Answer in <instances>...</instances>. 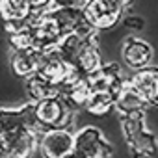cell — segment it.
<instances>
[{"mask_svg":"<svg viewBox=\"0 0 158 158\" xmlns=\"http://www.w3.org/2000/svg\"><path fill=\"white\" fill-rule=\"evenodd\" d=\"M123 134L130 152L136 158H152L158 152V139L145 127V112L121 117Z\"/></svg>","mask_w":158,"mask_h":158,"instance_id":"cell-1","label":"cell"},{"mask_svg":"<svg viewBox=\"0 0 158 158\" xmlns=\"http://www.w3.org/2000/svg\"><path fill=\"white\" fill-rule=\"evenodd\" d=\"M28 28H30L32 39H34V47L39 50H45V52L56 48L58 43L61 41V37L65 35L54 10H45V11L37 13Z\"/></svg>","mask_w":158,"mask_h":158,"instance_id":"cell-2","label":"cell"},{"mask_svg":"<svg viewBox=\"0 0 158 158\" xmlns=\"http://www.w3.org/2000/svg\"><path fill=\"white\" fill-rule=\"evenodd\" d=\"M74 108L61 97H50L35 102V117L45 130L48 128H67L73 123Z\"/></svg>","mask_w":158,"mask_h":158,"instance_id":"cell-3","label":"cell"},{"mask_svg":"<svg viewBox=\"0 0 158 158\" xmlns=\"http://www.w3.org/2000/svg\"><path fill=\"white\" fill-rule=\"evenodd\" d=\"M130 2L132 0H88L84 13L97 30H108L121 21Z\"/></svg>","mask_w":158,"mask_h":158,"instance_id":"cell-4","label":"cell"},{"mask_svg":"<svg viewBox=\"0 0 158 158\" xmlns=\"http://www.w3.org/2000/svg\"><path fill=\"white\" fill-rule=\"evenodd\" d=\"M21 130L43 132L35 117V102H26L21 108H0V138Z\"/></svg>","mask_w":158,"mask_h":158,"instance_id":"cell-5","label":"cell"},{"mask_svg":"<svg viewBox=\"0 0 158 158\" xmlns=\"http://www.w3.org/2000/svg\"><path fill=\"white\" fill-rule=\"evenodd\" d=\"M37 130H21L0 138V158H32L39 149Z\"/></svg>","mask_w":158,"mask_h":158,"instance_id":"cell-6","label":"cell"},{"mask_svg":"<svg viewBox=\"0 0 158 158\" xmlns=\"http://www.w3.org/2000/svg\"><path fill=\"white\" fill-rule=\"evenodd\" d=\"M82 158H110L112 143L95 127H86L74 134V149Z\"/></svg>","mask_w":158,"mask_h":158,"instance_id":"cell-7","label":"cell"},{"mask_svg":"<svg viewBox=\"0 0 158 158\" xmlns=\"http://www.w3.org/2000/svg\"><path fill=\"white\" fill-rule=\"evenodd\" d=\"M74 149V134L67 128H48L39 136V151L43 158H63Z\"/></svg>","mask_w":158,"mask_h":158,"instance_id":"cell-8","label":"cell"},{"mask_svg":"<svg viewBox=\"0 0 158 158\" xmlns=\"http://www.w3.org/2000/svg\"><path fill=\"white\" fill-rule=\"evenodd\" d=\"M61 88V97L76 110V108H86L88 99L93 93L89 76L84 74L82 71H78L76 67L73 69V73L69 74V78L60 86Z\"/></svg>","mask_w":158,"mask_h":158,"instance_id":"cell-9","label":"cell"},{"mask_svg":"<svg viewBox=\"0 0 158 158\" xmlns=\"http://www.w3.org/2000/svg\"><path fill=\"white\" fill-rule=\"evenodd\" d=\"M50 0H0V17L4 23L30 21L37 13L45 11Z\"/></svg>","mask_w":158,"mask_h":158,"instance_id":"cell-10","label":"cell"},{"mask_svg":"<svg viewBox=\"0 0 158 158\" xmlns=\"http://www.w3.org/2000/svg\"><path fill=\"white\" fill-rule=\"evenodd\" d=\"M43 58H45V50H39V48H34V47L13 48L11 50V60H10L11 71L17 76H23V78L37 74L39 67L43 63Z\"/></svg>","mask_w":158,"mask_h":158,"instance_id":"cell-11","label":"cell"},{"mask_svg":"<svg viewBox=\"0 0 158 158\" xmlns=\"http://www.w3.org/2000/svg\"><path fill=\"white\" fill-rule=\"evenodd\" d=\"M89 76V82H91V88L93 89H99V91H110L114 95L119 93V89L123 88L127 78L123 76V71L117 63H106V65H101L95 73L88 74Z\"/></svg>","mask_w":158,"mask_h":158,"instance_id":"cell-12","label":"cell"},{"mask_svg":"<svg viewBox=\"0 0 158 158\" xmlns=\"http://www.w3.org/2000/svg\"><path fill=\"white\" fill-rule=\"evenodd\" d=\"M147 106H151L149 101L138 91V88L130 82V78H127L123 88L115 95V112L121 117H125V115H130V114L145 112Z\"/></svg>","mask_w":158,"mask_h":158,"instance_id":"cell-13","label":"cell"},{"mask_svg":"<svg viewBox=\"0 0 158 158\" xmlns=\"http://www.w3.org/2000/svg\"><path fill=\"white\" fill-rule=\"evenodd\" d=\"M73 69H74V67H73L71 63H67V61L58 54L56 48H52V50H47V52H45V58H43V63H41L37 74H41V76L47 78V80H50V82L61 86L67 78H69V74L73 73Z\"/></svg>","mask_w":158,"mask_h":158,"instance_id":"cell-14","label":"cell"},{"mask_svg":"<svg viewBox=\"0 0 158 158\" xmlns=\"http://www.w3.org/2000/svg\"><path fill=\"white\" fill-rule=\"evenodd\" d=\"M95 39H97V34H93V35H84V34H78V32H71V34H65V35L61 37V41L58 43L56 50H58V54H60L67 63H71L73 67H76L78 58H80V54L84 52V48H86L89 43H93Z\"/></svg>","mask_w":158,"mask_h":158,"instance_id":"cell-15","label":"cell"},{"mask_svg":"<svg viewBox=\"0 0 158 158\" xmlns=\"http://www.w3.org/2000/svg\"><path fill=\"white\" fill-rule=\"evenodd\" d=\"M121 52H123L125 63L136 71L149 67V63L152 60V47L139 37H127Z\"/></svg>","mask_w":158,"mask_h":158,"instance_id":"cell-16","label":"cell"},{"mask_svg":"<svg viewBox=\"0 0 158 158\" xmlns=\"http://www.w3.org/2000/svg\"><path fill=\"white\" fill-rule=\"evenodd\" d=\"M130 82L149 101V104H154L156 106V102H158V67H143V69H138L130 76Z\"/></svg>","mask_w":158,"mask_h":158,"instance_id":"cell-17","label":"cell"},{"mask_svg":"<svg viewBox=\"0 0 158 158\" xmlns=\"http://www.w3.org/2000/svg\"><path fill=\"white\" fill-rule=\"evenodd\" d=\"M24 88H26V91H28V95H30V99L34 102L61 95L60 84H54V82L47 80V78L41 76V74H32V76L24 78Z\"/></svg>","mask_w":158,"mask_h":158,"instance_id":"cell-18","label":"cell"},{"mask_svg":"<svg viewBox=\"0 0 158 158\" xmlns=\"http://www.w3.org/2000/svg\"><path fill=\"white\" fill-rule=\"evenodd\" d=\"M115 108V95L110 93V91H99V89H93L91 97L88 99L86 102V112L91 114V115H106L110 110Z\"/></svg>","mask_w":158,"mask_h":158,"instance_id":"cell-19","label":"cell"},{"mask_svg":"<svg viewBox=\"0 0 158 158\" xmlns=\"http://www.w3.org/2000/svg\"><path fill=\"white\" fill-rule=\"evenodd\" d=\"M101 65H102V61H101L99 43H97V39H95V41L89 43V45L84 48V52L80 54V58H78V63H76V69L82 71L84 74H91V73H95Z\"/></svg>","mask_w":158,"mask_h":158,"instance_id":"cell-20","label":"cell"},{"mask_svg":"<svg viewBox=\"0 0 158 158\" xmlns=\"http://www.w3.org/2000/svg\"><path fill=\"white\" fill-rule=\"evenodd\" d=\"M86 4H88V0H50L47 10H65V8L84 10Z\"/></svg>","mask_w":158,"mask_h":158,"instance_id":"cell-21","label":"cell"},{"mask_svg":"<svg viewBox=\"0 0 158 158\" xmlns=\"http://www.w3.org/2000/svg\"><path fill=\"white\" fill-rule=\"evenodd\" d=\"M123 23H125L127 28H132V30H143V26H145L143 19H141V17H136V15H130V17L125 19Z\"/></svg>","mask_w":158,"mask_h":158,"instance_id":"cell-22","label":"cell"},{"mask_svg":"<svg viewBox=\"0 0 158 158\" xmlns=\"http://www.w3.org/2000/svg\"><path fill=\"white\" fill-rule=\"evenodd\" d=\"M63 158H82V156H80V154H78L76 151H71V152H69L67 156H63Z\"/></svg>","mask_w":158,"mask_h":158,"instance_id":"cell-23","label":"cell"},{"mask_svg":"<svg viewBox=\"0 0 158 158\" xmlns=\"http://www.w3.org/2000/svg\"><path fill=\"white\" fill-rule=\"evenodd\" d=\"M156 106H158V102H156Z\"/></svg>","mask_w":158,"mask_h":158,"instance_id":"cell-24","label":"cell"}]
</instances>
